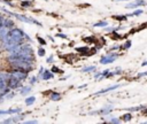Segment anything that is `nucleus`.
Wrapping results in <instances>:
<instances>
[{
    "label": "nucleus",
    "mask_w": 147,
    "mask_h": 124,
    "mask_svg": "<svg viewBox=\"0 0 147 124\" xmlns=\"http://www.w3.org/2000/svg\"><path fill=\"white\" fill-rule=\"evenodd\" d=\"M24 38L28 39V40H30V38H29L21 29H17V28H16V29H10L9 32L7 33V36H6V37L3 38V40H2L3 48L10 52L13 48H15L16 46L21 45V44L23 42Z\"/></svg>",
    "instance_id": "f257e3e1"
},
{
    "label": "nucleus",
    "mask_w": 147,
    "mask_h": 124,
    "mask_svg": "<svg viewBox=\"0 0 147 124\" xmlns=\"http://www.w3.org/2000/svg\"><path fill=\"white\" fill-rule=\"evenodd\" d=\"M10 56L26 59V60H32V61L34 59L32 47L30 45H26V44H21L18 46H16L15 48H13L10 51Z\"/></svg>",
    "instance_id": "f03ea898"
},
{
    "label": "nucleus",
    "mask_w": 147,
    "mask_h": 124,
    "mask_svg": "<svg viewBox=\"0 0 147 124\" xmlns=\"http://www.w3.org/2000/svg\"><path fill=\"white\" fill-rule=\"evenodd\" d=\"M8 61L10 63V65L14 69H20V70H24L26 72L31 71L33 68V61L32 60H26V59H21V57H14V56H9Z\"/></svg>",
    "instance_id": "7ed1b4c3"
},
{
    "label": "nucleus",
    "mask_w": 147,
    "mask_h": 124,
    "mask_svg": "<svg viewBox=\"0 0 147 124\" xmlns=\"http://www.w3.org/2000/svg\"><path fill=\"white\" fill-rule=\"evenodd\" d=\"M3 11L7 13V14H9V15H11V16H14L15 18H17V20H20V21H22V22L34 23V24H37L38 26H41V23H39L38 21H36V20H33V18H29V17H26V16H24V15H20V14H16V13H11V11L5 10V9H3Z\"/></svg>",
    "instance_id": "20e7f679"
},
{
    "label": "nucleus",
    "mask_w": 147,
    "mask_h": 124,
    "mask_svg": "<svg viewBox=\"0 0 147 124\" xmlns=\"http://www.w3.org/2000/svg\"><path fill=\"white\" fill-rule=\"evenodd\" d=\"M9 73H10V76L17 78V79L21 80V82L24 80V79H26V77H28V72L24 71V70H20V69H15V70L10 71Z\"/></svg>",
    "instance_id": "39448f33"
},
{
    "label": "nucleus",
    "mask_w": 147,
    "mask_h": 124,
    "mask_svg": "<svg viewBox=\"0 0 147 124\" xmlns=\"http://www.w3.org/2000/svg\"><path fill=\"white\" fill-rule=\"evenodd\" d=\"M118 57V54H109V55H105L100 59V63L101 64H109L111 62H114L116 59Z\"/></svg>",
    "instance_id": "423d86ee"
},
{
    "label": "nucleus",
    "mask_w": 147,
    "mask_h": 124,
    "mask_svg": "<svg viewBox=\"0 0 147 124\" xmlns=\"http://www.w3.org/2000/svg\"><path fill=\"white\" fill-rule=\"evenodd\" d=\"M20 85H21V80H18L17 78H15L13 76L9 77V79H8V87H9V90H15Z\"/></svg>",
    "instance_id": "0eeeda50"
},
{
    "label": "nucleus",
    "mask_w": 147,
    "mask_h": 124,
    "mask_svg": "<svg viewBox=\"0 0 147 124\" xmlns=\"http://www.w3.org/2000/svg\"><path fill=\"white\" fill-rule=\"evenodd\" d=\"M145 5H146V2H145L144 0H137V1H134V2H132V3H129V5L126 6V8H136V7L145 6Z\"/></svg>",
    "instance_id": "6e6552de"
},
{
    "label": "nucleus",
    "mask_w": 147,
    "mask_h": 124,
    "mask_svg": "<svg viewBox=\"0 0 147 124\" xmlns=\"http://www.w3.org/2000/svg\"><path fill=\"white\" fill-rule=\"evenodd\" d=\"M119 86H121V85L116 84V85L109 86V87H107V88H103V90H101V91H98L95 94H102V93H107V92H110V91H113V90H116V88H118Z\"/></svg>",
    "instance_id": "1a4fd4ad"
},
{
    "label": "nucleus",
    "mask_w": 147,
    "mask_h": 124,
    "mask_svg": "<svg viewBox=\"0 0 147 124\" xmlns=\"http://www.w3.org/2000/svg\"><path fill=\"white\" fill-rule=\"evenodd\" d=\"M40 76H41V79H44V80H47V79L53 78V73L51 72V70H44Z\"/></svg>",
    "instance_id": "9d476101"
},
{
    "label": "nucleus",
    "mask_w": 147,
    "mask_h": 124,
    "mask_svg": "<svg viewBox=\"0 0 147 124\" xmlns=\"http://www.w3.org/2000/svg\"><path fill=\"white\" fill-rule=\"evenodd\" d=\"M20 119H22V116H16V117H11V118H7L5 121H2V123H15L18 122Z\"/></svg>",
    "instance_id": "9b49d317"
},
{
    "label": "nucleus",
    "mask_w": 147,
    "mask_h": 124,
    "mask_svg": "<svg viewBox=\"0 0 147 124\" xmlns=\"http://www.w3.org/2000/svg\"><path fill=\"white\" fill-rule=\"evenodd\" d=\"M111 111V107H106L101 110H98V111H92V114H109Z\"/></svg>",
    "instance_id": "f8f14e48"
},
{
    "label": "nucleus",
    "mask_w": 147,
    "mask_h": 124,
    "mask_svg": "<svg viewBox=\"0 0 147 124\" xmlns=\"http://www.w3.org/2000/svg\"><path fill=\"white\" fill-rule=\"evenodd\" d=\"M61 99V94L57 92H51V100L53 101H59Z\"/></svg>",
    "instance_id": "ddd939ff"
},
{
    "label": "nucleus",
    "mask_w": 147,
    "mask_h": 124,
    "mask_svg": "<svg viewBox=\"0 0 147 124\" xmlns=\"http://www.w3.org/2000/svg\"><path fill=\"white\" fill-rule=\"evenodd\" d=\"M34 101H36V98H34V96H29V98L25 99V104H26V106H31Z\"/></svg>",
    "instance_id": "4468645a"
},
{
    "label": "nucleus",
    "mask_w": 147,
    "mask_h": 124,
    "mask_svg": "<svg viewBox=\"0 0 147 124\" xmlns=\"http://www.w3.org/2000/svg\"><path fill=\"white\" fill-rule=\"evenodd\" d=\"M131 118H132L131 114H124L123 116H121V121H124V122H129L131 121Z\"/></svg>",
    "instance_id": "2eb2a0df"
},
{
    "label": "nucleus",
    "mask_w": 147,
    "mask_h": 124,
    "mask_svg": "<svg viewBox=\"0 0 147 124\" xmlns=\"http://www.w3.org/2000/svg\"><path fill=\"white\" fill-rule=\"evenodd\" d=\"M76 51L78 52V53H80V54H87V52H88V47H79V48H76Z\"/></svg>",
    "instance_id": "dca6fc26"
},
{
    "label": "nucleus",
    "mask_w": 147,
    "mask_h": 124,
    "mask_svg": "<svg viewBox=\"0 0 147 124\" xmlns=\"http://www.w3.org/2000/svg\"><path fill=\"white\" fill-rule=\"evenodd\" d=\"M126 17H127L126 15H115V16H113V18H115L117 21H125Z\"/></svg>",
    "instance_id": "f3484780"
},
{
    "label": "nucleus",
    "mask_w": 147,
    "mask_h": 124,
    "mask_svg": "<svg viewBox=\"0 0 147 124\" xmlns=\"http://www.w3.org/2000/svg\"><path fill=\"white\" fill-rule=\"evenodd\" d=\"M30 91H31V87H30V86H24V87L22 88V91H21V94L25 95V94H28Z\"/></svg>",
    "instance_id": "a211bd4d"
},
{
    "label": "nucleus",
    "mask_w": 147,
    "mask_h": 124,
    "mask_svg": "<svg viewBox=\"0 0 147 124\" xmlns=\"http://www.w3.org/2000/svg\"><path fill=\"white\" fill-rule=\"evenodd\" d=\"M92 70H95V67L94 65H90V67H85L82 69L83 72H87V71H92Z\"/></svg>",
    "instance_id": "6ab92c4d"
},
{
    "label": "nucleus",
    "mask_w": 147,
    "mask_h": 124,
    "mask_svg": "<svg viewBox=\"0 0 147 124\" xmlns=\"http://www.w3.org/2000/svg\"><path fill=\"white\" fill-rule=\"evenodd\" d=\"M108 24H107V22H105V21H100V22H96V23H94V26H107Z\"/></svg>",
    "instance_id": "aec40b11"
},
{
    "label": "nucleus",
    "mask_w": 147,
    "mask_h": 124,
    "mask_svg": "<svg viewBox=\"0 0 147 124\" xmlns=\"http://www.w3.org/2000/svg\"><path fill=\"white\" fill-rule=\"evenodd\" d=\"M140 14H142V10L141 9H138V10H136V11H133V13L126 15V16H137V15H140Z\"/></svg>",
    "instance_id": "412c9836"
},
{
    "label": "nucleus",
    "mask_w": 147,
    "mask_h": 124,
    "mask_svg": "<svg viewBox=\"0 0 147 124\" xmlns=\"http://www.w3.org/2000/svg\"><path fill=\"white\" fill-rule=\"evenodd\" d=\"M51 71H53V72H55V73H61V72H63L61 69H59L57 67H52V69H51Z\"/></svg>",
    "instance_id": "4be33fe9"
},
{
    "label": "nucleus",
    "mask_w": 147,
    "mask_h": 124,
    "mask_svg": "<svg viewBox=\"0 0 147 124\" xmlns=\"http://www.w3.org/2000/svg\"><path fill=\"white\" fill-rule=\"evenodd\" d=\"M32 5V2L31 1H23L22 3H21V6L22 7H29V6H31Z\"/></svg>",
    "instance_id": "5701e85b"
},
{
    "label": "nucleus",
    "mask_w": 147,
    "mask_h": 124,
    "mask_svg": "<svg viewBox=\"0 0 147 124\" xmlns=\"http://www.w3.org/2000/svg\"><path fill=\"white\" fill-rule=\"evenodd\" d=\"M130 46H131V41H130V40H126V41H125V44L123 45V48H124V49H126V48H129Z\"/></svg>",
    "instance_id": "b1692460"
},
{
    "label": "nucleus",
    "mask_w": 147,
    "mask_h": 124,
    "mask_svg": "<svg viewBox=\"0 0 147 124\" xmlns=\"http://www.w3.org/2000/svg\"><path fill=\"white\" fill-rule=\"evenodd\" d=\"M38 55L39 56H44L45 55V49L44 48H39L38 49Z\"/></svg>",
    "instance_id": "393cba45"
},
{
    "label": "nucleus",
    "mask_w": 147,
    "mask_h": 124,
    "mask_svg": "<svg viewBox=\"0 0 147 124\" xmlns=\"http://www.w3.org/2000/svg\"><path fill=\"white\" fill-rule=\"evenodd\" d=\"M37 39H38V41H39L41 45H46V41H45V39H42V38H40V37H37Z\"/></svg>",
    "instance_id": "a878e982"
},
{
    "label": "nucleus",
    "mask_w": 147,
    "mask_h": 124,
    "mask_svg": "<svg viewBox=\"0 0 147 124\" xmlns=\"http://www.w3.org/2000/svg\"><path fill=\"white\" fill-rule=\"evenodd\" d=\"M84 40H85V41L91 42V41H93V40H94V38H93V37H88V38H84Z\"/></svg>",
    "instance_id": "bb28decb"
},
{
    "label": "nucleus",
    "mask_w": 147,
    "mask_h": 124,
    "mask_svg": "<svg viewBox=\"0 0 147 124\" xmlns=\"http://www.w3.org/2000/svg\"><path fill=\"white\" fill-rule=\"evenodd\" d=\"M25 123H28V124H34V123H38V121H36V119H31V121H26Z\"/></svg>",
    "instance_id": "cd10ccee"
},
{
    "label": "nucleus",
    "mask_w": 147,
    "mask_h": 124,
    "mask_svg": "<svg viewBox=\"0 0 147 124\" xmlns=\"http://www.w3.org/2000/svg\"><path fill=\"white\" fill-rule=\"evenodd\" d=\"M113 34H114V36H113L114 39H121V38H122L121 36H118V33H113Z\"/></svg>",
    "instance_id": "c85d7f7f"
},
{
    "label": "nucleus",
    "mask_w": 147,
    "mask_h": 124,
    "mask_svg": "<svg viewBox=\"0 0 147 124\" xmlns=\"http://www.w3.org/2000/svg\"><path fill=\"white\" fill-rule=\"evenodd\" d=\"M56 36H57V37H61V38H63V39H65V38H67V36H65V34H63V33H57Z\"/></svg>",
    "instance_id": "c756f323"
},
{
    "label": "nucleus",
    "mask_w": 147,
    "mask_h": 124,
    "mask_svg": "<svg viewBox=\"0 0 147 124\" xmlns=\"http://www.w3.org/2000/svg\"><path fill=\"white\" fill-rule=\"evenodd\" d=\"M142 76H147V71H145V72H140V73L138 75V77H142Z\"/></svg>",
    "instance_id": "7c9ffc66"
},
{
    "label": "nucleus",
    "mask_w": 147,
    "mask_h": 124,
    "mask_svg": "<svg viewBox=\"0 0 147 124\" xmlns=\"http://www.w3.org/2000/svg\"><path fill=\"white\" fill-rule=\"evenodd\" d=\"M47 62H48V63H51V62H53V56H52V55H51V56H49V57L47 59Z\"/></svg>",
    "instance_id": "2f4dec72"
},
{
    "label": "nucleus",
    "mask_w": 147,
    "mask_h": 124,
    "mask_svg": "<svg viewBox=\"0 0 147 124\" xmlns=\"http://www.w3.org/2000/svg\"><path fill=\"white\" fill-rule=\"evenodd\" d=\"M30 83H31V84H34V83H36V77H32V78H31V82H30Z\"/></svg>",
    "instance_id": "473e14b6"
},
{
    "label": "nucleus",
    "mask_w": 147,
    "mask_h": 124,
    "mask_svg": "<svg viewBox=\"0 0 147 124\" xmlns=\"http://www.w3.org/2000/svg\"><path fill=\"white\" fill-rule=\"evenodd\" d=\"M117 48H119V46H118V45H116V46H113V47H111V49H117Z\"/></svg>",
    "instance_id": "72a5a7b5"
},
{
    "label": "nucleus",
    "mask_w": 147,
    "mask_h": 124,
    "mask_svg": "<svg viewBox=\"0 0 147 124\" xmlns=\"http://www.w3.org/2000/svg\"><path fill=\"white\" fill-rule=\"evenodd\" d=\"M42 71H44V68L41 67V68H40V70H39V75H41V73H42Z\"/></svg>",
    "instance_id": "f704fd0d"
},
{
    "label": "nucleus",
    "mask_w": 147,
    "mask_h": 124,
    "mask_svg": "<svg viewBox=\"0 0 147 124\" xmlns=\"http://www.w3.org/2000/svg\"><path fill=\"white\" fill-rule=\"evenodd\" d=\"M141 65H142V67H145V65H147V61H145V62H142V63H141Z\"/></svg>",
    "instance_id": "c9c22d12"
},
{
    "label": "nucleus",
    "mask_w": 147,
    "mask_h": 124,
    "mask_svg": "<svg viewBox=\"0 0 147 124\" xmlns=\"http://www.w3.org/2000/svg\"><path fill=\"white\" fill-rule=\"evenodd\" d=\"M2 20H3V18L0 16V28H1V25H2Z\"/></svg>",
    "instance_id": "e433bc0d"
},
{
    "label": "nucleus",
    "mask_w": 147,
    "mask_h": 124,
    "mask_svg": "<svg viewBox=\"0 0 147 124\" xmlns=\"http://www.w3.org/2000/svg\"><path fill=\"white\" fill-rule=\"evenodd\" d=\"M144 114H147V109H145V110H144Z\"/></svg>",
    "instance_id": "4c0bfd02"
},
{
    "label": "nucleus",
    "mask_w": 147,
    "mask_h": 124,
    "mask_svg": "<svg viewBox=\"0 0 147 124\" xmlns=\"http://www.w3.org/2000/svg\"><path fill=\"white\" fill-rule=\"evenodd\" d=\"M117 1H127V0H117Z\"/></svg>",
    "instance_id": "58836bf2"
},
{
    "label": "nucleus",
    "mask_w": 147,
    "mask_h": 124,
    "mask_svg": "<svg viewBox=\"0 0 147 124\" xmlns=\"http://www.w3.org/2000/svg\"><path fill=\"white\" fill-rule=\"evenodd\" d=\"M5 1H7V2H9V0H5Z\"/></svg>",
    "instance_id": "ea45409f"
}]
</instances>
